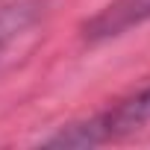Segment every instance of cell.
Wrapping results in <instances>:
<instances>
[{
    "instance_id": "1",
    "label": "cell",
    "mask_w": 150,
    "mask_h": 150,
    "mask_svg": "<svg viewBox=\"0 0 150 150\" xmlns=\"http://www.w3.org/2000/svg\"><path fill=\"white\" fill-rule=\"evenodd\" d=\"M147 18H150V0H115L97 18H91L88 33L94 38H109V35L127 33L129 27H135Z\"/></svg>"
},
{
    "instance_id": "2",
    "label": "cell",
    "mask_w": 150,
    "mask_h": 150,
    "mask_svg": "<svg viewBox=\"0 0 150 150\" xmlns=\"http://www.w3.org/2000/svg\"><path fill=\"white\" fill-rule=\"evenodd\" d=\"M150 124V88H144L141 94H135L132 100L121 103L118 109H112L109 115L103 118H94L91 127L97 132V141L109 138V135H118V132H129V129H138Z\"/></svg>"
}]
</instances>
